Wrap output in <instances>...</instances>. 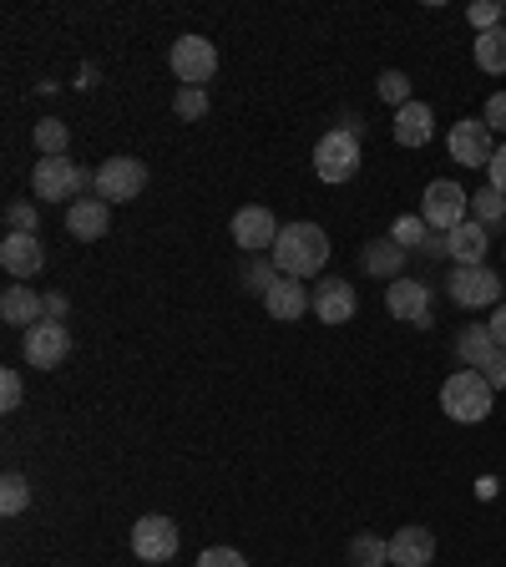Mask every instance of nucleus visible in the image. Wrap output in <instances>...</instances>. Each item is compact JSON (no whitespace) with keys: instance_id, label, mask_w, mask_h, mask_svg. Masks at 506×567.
<instances>
[{"instance_id":"nucleus-1","label":"nucleus","mask_w":506,"mask_h":567,"mask_svg":"<svg viewBox=\"0 0 506 567\" xmlns=\"http://www.w3.org/2000/svg\"><path fill=\"white\" fill-rule=\"evenodd\" d=\"M330 264V234L319 224H283L279 244H273V269L289 279H309Z\"/></svg>"},{"instance_id":"nucleus-2","label":"nucleus","mask_w":506,"mask_h":567,"mask_svg":"<svg viewBox=\"0 0 506 567\" xmlns=\"http://www.w3.org/2000/svg\"><path fill=\"white\" fill-rule=\"evenodd\" d=\"M496 405V390L482 370H456V375L441 385V411L456 425H482Z\"/></svg>"},{"instance_id":"nucleus-3","label":"nucleus","mask_w":506,"mask_h":567,"mask_svg":"<svg viewBox=\"0 0 506 567\" xmlns=\"http://www.w3.org/2000/svg\"><path fill=\"white\" fill-rule=\"evenodd\" d=\"M421 218L431 224V234H451V228H461L472 218V193L461 188V183H451V177H436L421 193Z\"/></svg>"},{"instance_id":"nucleus-4","label":"nucleus","mask_w":506,"mask_h":567,"mask_svg":"<svg viewBox=\"0 0 506 567\" xmlns=\"http://www.w3.org/2000/svg\"><path fill=\"white\" fill-rule=\"evenodd\" d=\"M360 173V137L350 127H334L314 142V177L319 183H350Z\"/></svg>"},{"instance_id":"nucleus-5","label":"nucleus","mask_w":506,"mask_h":567,"mask_svg":"<svg viewBox=\"0 0 506 567\" xmlns=\"http://www.w3.org/2000/svg\"><path fill=\"white\" fill-rule=\"evenodd\" d=\"M167 61H173V76L183 86H203L218 71V47H213L208 35H177Z\"/></svg>"},{"instance_id":"nucleus-6","label":"nucleus","mask_w":506,"mask_h":567,"mask_svg":"<svg viewBox=\"0 0 506 567\" xmlns=\"http://www.w3.org/2000/svg\"><path fill=\"white\" fill-rule=\"evenodd\" d=\"M96 198L102 203H132L142 188H147V163H137V157H112V163L96 167Z\"/></svg>"},{"instance_id":"nucleus-7","label":"nucleus","mask_w":506,"mask_h":567,"mask_svg":"<svg viewBox=\"0 0 506 567\" xmlns=\"http://www.w3.org/2000/svg\"><path fill=\"white\" fill-rule=\"evenodd\" d=\"M21 354L31 370H56L71 354V330L56 324V319H41V324H31V330L21 334Z\"/></svg>"},{"instance_id":"nucleus-8","label":"nucleus","mask_w":506,"mask_h":567,"mask_svg":"<svg viewBox=\"0 0 506 567\" xmlns=\"http://www.w3.org/2000/svg\"><path fill=\"white\" fill-rule=\"evenodd\" d=\"M446 147H451V163H461V167H492V157H496V132L486 127L482 117H461L456 127H451Z\"/></svg>"},{"instance_id":"nucleus-9","label":"nucleus","mask_w":506,"mask_h":567,"mask_svg":"<svg viewBox=\"0 0 506 567\" xmlns=\"http://www.w3.org/2000/svg\"><path fill=\"white\" fill-rule=\"evenodd\" d=\"M86 183H96V177H86L82 167L71 163V157H41L31 173V188L35 198H47V203H66L76 188H86Z\"/></svg>"},{"instance_id":"nucleus-10","label":"nucleus","mask_w":506,"mask_h":567,"mask_svg":"<svg viewBox=\"0 0 506 567\" xmlns=\"http://www.w3.org/2000/svg\"><path fill=\"white\" fill-rule=\"evenodd\" d=\"M502 274H492L486 264H476V269H456L446 279V295H451V305H461V309H486V305H496L502 299Z\"/></svg>"},{"instance_id":"nucleus-11","label":"nucleus","mask_w":506,"mask_h":567,"mask_svg":"<svg viewBox=\"0 0 506 567\" xmlns=\"http://www.w3.org/2000/svg\"><path fill=\"white\" fill-rule=\"evenodd\" d=\"M385 309L395 319H405V324H415V330H425L431 324V284H421V279L385 284Z\"/></svg>"},{"instance_id":"nucleus-12","label":"nucleus","mask_w":506,"mask_h":567,"mask_svg":"<svg viewBox=\"0 0 506 567\" xmlns=\"http://www.w3.org/2000/svg\"><path fill=\"white\" fill-rule=\"evenodd\" d=\"M314 319L319 324H350L354 309H360V295H354L350 279H319L314 284Z\"/></svg>"},{"instance_id":"nucleus-13","label":"nucleus","mask_w":506,"mask_h":567,"mask_svg":"<svg viewBox=\"0 0 506 567\" xmlns=\"http://www.w3.org/2000/svg\"><path fill=\"white\" fill-rule=\"evenodd\" d=\"M234 244L248 248V254H264V248L279 244V224L264 203H248V208L234 213Z\"/></svg>"},{"instance_id":"nucleus-14","label":"nucleus","mask_w":506,"mask_h":567,"mask_svg":"<svg viewBox=\"0 0 506 567\" xmlns=\"http://www.w3.org/2000/svg\"><path fill=\"white\" fill-rule=\"evenodd\" d=\"M132 553L142 563H167L177 553V522L173 517H142L132 527Z\"/></svg>"},{"instance_id":"nucleus-15","label":"nucleus","mask_w":506,"mask_h":567,"mask_svg":"<svg viewBox=\"0 0 506 567\" xmlns=\"http://www.w3.org/2000/svg\"><path fill=\"white\" fill-rule=\"evenodd\" d=\"M431 563H436V532L395 527V537H390V567H431Z\"/></svg>"},{"instance_id":"nucleus-16","label":"nucleus","mask_w":506,"mask_h":567,"mask_svg":"<svg viewBox=\"0 0 506 567\" xmlns=\"http://www.w3.org/2000/svg\"><path fill=\"white\" fill-rule=\"evenodd\" d=\"M0 264L11 279H35V274L47 269V248L35 244V234H6L0 244Z\"/></svg>"},{"instance_id":"nucleus-17","label":"nucleus","mask_w":506,"mask_h":567,"mask_svg":"<svg viewBox=\"0 0 506 567\" xmlns=\"http://www.w3.org/2000/svg\"><path fill=\"white\" fill-rule=\"evenodd\" d=\"M66 228H71V238L96 244V238L112 228V203H102V198H71L66 203Z\"/></svg>"},{"instance_id":"nucleus-18","label":"nucleus","mask_w":506,"mask_h":567,"mask_svg":"<svg viewBox=\"0 0 506 567\" xmlns=\"http://www.w3.org/2000/svg\"><path fill=\"white\" fill-rule=\"evenodd\" d=\"M309 305H314V299H309V289L299 279H289V274H279V279H273V289L264 295V309H269L279 324H295V319H304Z\"/></svg>"},{"instance_id":"nucleus-19","label":"nucleus","mask_w":506,"mask_h":567,"mask_svg":"<svg viewBox=\"0 0 506 567\" xmlns=\"http://www.w3.org/2000/svg\"><path fill=\"white\" fill-rule=\"evenodd\" d=\"M0 319H6V324L31 330V324H41V319H47V295H35L31 284H11V289L0 295Z\"/></svg>"},{"instance_id":"nucleus-20","label":"nucleus","mask_w":506,"mask_h":567,"mask_svg":"<svg viewBox=\"0 0 506 567\" xmlns=\"http://www.w3.org/2000/svg\"><path fill=\"white\" fill-rule=\"evenodd\" d=\"M405 259H411V254H405V248L395 244L390 234H385V238H370L365 254H360V264H365L370 279H385V284L405 279Z\"/></svg>"},{"instance_id":"nucleus-21","label":"nucleus","mask_w":506,"mask_h":567,"mask_svg":"<svg viewBox=\"0 0 506 567\" xmlns=\"http://www.w3.org/2000/svg\"><path fill=\"white\" fill-rule=\"evenodd\" d=\"M390 238H395V244H401L405 254H425V259H446V238L431 234V224H425L421 213H411V218H395Z\"/></svg>"},{"instance_id":"nucleus-22","label":"nucleus","mask_w":506,"mask_h":567,"mask_svg":"<svg viewBox=\"0 0 506 567\" xmlns=\"http://www.w3.org/2000/svg\"><path fill=\"white\" fill-rule=\"evenodd\" d=\"M486 228L476 224V218H466L461 228H451L446 234V259H456V269H476V264L486 259Z\"/></svg>"},{"instance_id":"nucleus-23","label":"nucleus","mask_w":506,"mask_h":567,"mask_svg":"<svg viewBox=\"0 0 506 567\" xmlns=\"http://www.w3.org/2000/svg\"><path fill=\"white\" fill-rule=\"evenodd\" d=\"M431 137H436V117H431V106L405 102L401 112H395V142H401V147H425Z\"/></svg>"},{"instance_id":"nucleus-24","label":"nucleus","mask_w":506,"mask_h":567,"mask_svg":"<svg viewBox=\"0 0 506 567\" xmlns=\"http://www.w3.org/2000/svg\"><path fill=\"white\" fill-rule=\"evenodd\" d=\"M456 354H461V365L466 370H486L502 354V344L492 340V330L486 324H466V330L456 334Z\"/></svg>"},{"instance_id":"nucleus-25","label":"nucleus","mask_w":506,"mask_h":567,"mask_svg":"<svg viewBox=\"0 0 506 567\" xmlns=\"http://www.w3.org/2000/svg\"><path fill=\"white\" fill-rule=\"evenodd\" d=\"M476 66L492 71V76H506V25L476 35Z\"/></svg>"},{"instance_id":"nucleus-26","label":"nucleus","mask_w":506,"mask_h":567,"mask_svg":"<svg viewBox=\"0 0 506 567\" xmlns=\"http://www.w3.org/2000/svg\"><path fill=\"white\" fill-rule=\"evenodd\" d=\"M25 507H31V482H25L21 472H6L0 476V512H6V517H21Z\"/></svg>"},{"instance_id":"nucleus-27","label":"nucleus","mask_w":506,"mask_h":567,"mask_svg":"<svg viewBox=\"0 0 506 567\" xmlns=\"http://www.w3.org/2000/svg\"><path fill=\"white\" fill-rule=\"evenodd\" d=\"M350 563L354 567H385L390 563V537H354L350 543Z\"/></svg>"},{"instance_id":"nucleus-28","label":"nucleus","mask_w":506,"mask_h":567,"mask_svg":"<svg viewBox=\"0 0 506 567\" xmlns=\"http://www.w3.org/2000/svg\"><path fill=\"white\" fill-rule=\"evenodd\" d=\"M472 213H476V224L482 228H496L506 218V193H496V188H482L472 198Z\"/></svg>"},{"instance_id":"nucleus-29","label":"nucleus","mask_w":506,"mask_h":567,"mask_svg":"<svg viewBox=\"0 0 506 567\" xmlns=\"http://www.w3.org/2000/svg\"><path fill=\"white\" fill-rule=\"evenodd\" d=\"M35 147H41V157H61V147H66V122L47 117V122H35Z\"/></svg>"},{"instance_id":"nucleus-30","label":"nucleus","mask_w":506,"mask_h":567,"mask_svg":"<svg viewBox=\"0 0 506 567\" xmlns=\"http://www.w3.org/2000/svg\"><path fill=\"white\" fill-rule=\"evenodd\" d=\"M173 112H177L183 122H198L203 112H208V92H203V86H177Z\"/></svg>"},{"instance_id":"nucleus-31","label":"nucleus","mask_w":506,"mask_h":567,"mask_svg":"<svg viewBox=\"0 0 506 567\" xmlns=\"http://www.w3.org/2000/svg\"><path fill=\"white\" fill-rule=\"evenodd\" d=\"M380 96L401 112V106L411 102V76H405V71H380Z\"/></svg>"},{"instance_id":"nucleus-32","label":"nucleus","mask_w":506,"mask_h":567,"mask_svg":"<svg viewBox=\"0 0 506 567\" xmlns=\"http://www.w3.org/2000/svg\"><path fill=\"white\" fill-rule=\"evenodd\" d=\"M466 21L476 25V35H482V31H496V25H506V6H496V0H476L472 11H466Z\"/></svg>"},{"instance_id":"nucleus-33","label":"nucleus","mask_w":506,"mask_h":567,"mask_svg":"<svg viewBox=\"0 0 506 567\" xmlns=\"http://www.w3.org/2000/svg\"><path fill=\"white\" fill-rule=\"evenodd\" d=\"M6 224H11V234H35V228H41V213H35L31 203H11V208H6Z\"/></svg>"},{"instance_id":"nucleus-34","label":"nucleus","mask_w":506,"mask_h":567,"mask_svg":"<svg viewBox=\"0 0 506 567\" xmlns=\"http://www.w3.org/2000/svg\"><path fill=\"white\" fill-rule=\"evenodd\" d=\"M273 279H279V274H273V264H248V269H244V284L254 289V295H269Z\"/></svg>"},{"instance_id":"nucleus-35","label":"nucleus","mask_w":506,"mask_h":567,"mask_svg":"<svg viewBox=\"0 0 506 567\" xmlns=\"http://www.w3.org/2000/svg\"><path fill=\"white\" fill-rule=\"evenodd\" d=\"M198 567H248L244 553H234V547H208V553L198 557Z\"/></svg>"},{"instance_id":"nucleus-36","label":"nucleus","mask_w":506,"mask_h":567,"mask_svg":"<svg viewBox=\"0 0 506 567\" xmlns=\"http://www.w3.org/2000/svg\"><path fill=\"white\" fill-rule=\"evenodd\" d=\"M16 405H21V375L6 370V375H0V411H16Z\"/></svg>"},{"instance_id":"nucleus-37","label":"nucleus","mask_w":506,"mask_h":567,"mask_svg":"<svg viewBox=\"0 0 506 567\" xmlns=\"http://www.w3.org/2000/svg\"><path fill=\"white\" fill-rule=\"evenodd\" d=\"M482 122H486L492 132H506V92H492V102H486Z\"/></svg>"},{"instance_id":"nucleus-38","label":"nucleus","mask_w":506,"mask_h":567,"mask_svg":"<svg viewBox=\"0 0 506 567\" xmlns=\"http://www.w3.org/2000/svg\"><path fill=\"white\" fill-rule=\"evenodd\" d=\"M486 173H492V188L506 193V142L496 147V157H492V167H486Z\"/></svg>"},{"instance_id":"nucleus-39","label":"nucleus","mask_w":506,"mask_h":567,"mask_svg":"<svg viewBox=\"0 0 506 567\" xmlns=\"http://www.w3.org/2000/svg\"><path fill=\"white\" fill-rule=\"evenodd\" d=\"M482 375H486V380H492V390H506V350H502V354H496V360H492V365H486V370H482Z\"/></svg>"},{"instance_id":"nucleus-40","label":"nucleus","mask_w":506,"mask_h":567,"mask_svg":"<svg viewBox=\"0 0 506 567\" xmlns=\"http://www.w3.org/2000/svg\"><path fill=\"white\" fill-rule=\"evenodd\" d=\"M486 330H492V340L506 350V305H496V315H492V324H486Z\"/></svg>"},{"instance_id":"nucleus-41","label":"nucleus","mask_w":506,"mask_h":567,"mask_svg":"<svg viewBox=\"0 0 506 567\" xmlns=\"http://www.w3.org/2000/svg\"><path fill=\"white\" fill-rule=\"evenodd\" d=\"M61 315H66V295H47V319L61 324Z\"/></svg>"}]
</instances>
